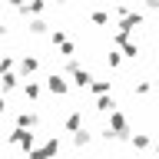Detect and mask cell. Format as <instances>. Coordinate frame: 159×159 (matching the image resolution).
Returning a JSON list of instances; mask_svg holds the SVG:
<instances>
[{"label": "cell", "instance_id": "27", "mask_svg": "<svg viewBox=\"0 0 159 159\" xmlns=\"http://www.w3.org/2000/svg\"><path fill=\"white\" fill-rule=\"evenodd\" d=\"M53 3H66V0H53Z\"/></svg>", "mask_w": 159, "mask_h": 159}, {"label": "cell", "instance_id": "21", "mask_svg": "<svg viewBox=\"0 0 159 159\" xmlns=\"http://www.w3.org/2000/svg\"><path fill=\"white\" fill-rule=\"evenodd\" d=\"M73 53H76V47H73V43H70V40H66V43H63V47H60V57H73Z\"/></svg>", "mask_w": 159, "mask_h": 159}, {"label": "cell", "instance_id": "23", "mask_svg": "<svg viewBox=\"0 0 159 159\" xmlns=\"http://www.w3.org/2000/svg\"><path fill=\"white\" fill-rule=\"evenodd\" d=\"M13 70V57H0V73H10Z\"/></svg>", "mask_w": 159, "mask_h": 159}, {"label": "cell", "instance_id": "24", "mask_svg": "<svg viewBox=\"0 0 159 159\" xmlns=\"http://www.w3.org/2000/svg\"><path fill=\"white\" fill-rule=\"evenodd\" d=\"M7 7H17V10H23V7H27V0H7Z\"/></svg>", "mask_w": 159, "mask_h": 159}, {"label": "cell", "instance_id": "30", "mask_svg": "<svg viewBox=\"0 0 159 159\" xmlns=\"http://www.w3.org/2000/svg\"><path fill=\"white\" fill-rule=\"evenodd\" d=\"M156 126H159V119H156Z\"/></svg>", "mask_w": 159, "mask_h": 159}, {"label": "cell", "instance_id": "15", "mask_svg": "<svg viewBox=\"0 0 159 159\" xmlns=\"http://www.w3.org/2000/svg\"><path fill=\"white\" fill-rule=\"evenodd\" d=\"M23 96H27V99H37V96H40V83H33V80L23 83Z\"/></svg>", "mask_w": 159, "mask_h": 159}, {"label": "cell", "instance_id": "26", "mask_svg": "<svg viewBox=\"0 0 159 159\" xmlns=\"http://www.w3.org/2000/svg\"><path fill=\"white\" fill-rule=\"evenodd\" d=\"M3 33H7V27H3V23H0V37H3Z\"/></svg>", "mask_w": 159, "mask_h": 159}, {"label": "cell", "instance_id": "17", "mask_svg": "<svg viewBox=\"0 0 159 159\" xmlns=\"http://www.w3.org/2000/svg\"><path fill=\"white\" fill-rule=\"evenodd\" d=\"M136 53H139V43H123V57H129V60H136Z\"/></svg>", "mask_w": 159, "mask_h": 159}, {"label": "cell", "instance_id": "5", "mask_svg": "<svg viewBox=\"0 0 159 159\" xmlns=\"http://www.w3.org/2000/svg\"><path fill=\"white\" fill-rule=\"evenodd\" d=\"M37 123H40V116L33 113V109H23V113L17 116V126H20V129H33Z\"/></svg>", "mask_w": 159, "mask_h": 159}, {"label": "cell", "instance_id": "4", "mask_svg": "<svg viewBox=\"0 0 159 159\" xmlns=\"http://www.w3.org/2000/svg\"><path fill=\"white\" fill-rule=\"evenodd\" d=\"M47 89L53 93V96H66V93H70V83H66V76L53 73V76H47Z\"/></svg>", "mask_w": 159, "mask_h": 159}, {"label": "cell", "instance_id": "19", "mask_svg": "<svg viewBox=\"0 0 159 159\" xmlns=\"http://www.w3.org/2000/svg\"><path fill=\"white\" fill-rule=\"evenodd\" d=\"M106 63H109V70H116L119 63H123V53H116V50H109V57H106Z\"/></svg>", "mask_w": 159, "mask_h": 159}, {"label": "cell", "instance_id": "28", "mask_svg": "<svg viewBox=\"0 0 159 159\" xmlns=\"http://www.w3.org/2000/svg\"><path fill=\"white\" fill-rule=\"evenodd\" d=\"M156 152H159V139H156Z\"/></svg>", "mask_w": 159, "mask_h": 159}, {"label": "cell", "instance_id": "6", "mask_svg": "<svg viewBox=\"0 0 159 159\" xmlns=\"http://www.w3.org/2000/svg\"><path fill=\"white\" fill-rule=\"evenodd\" d=\"M63 126H66L70 133H80V129H83V109H73V113L66 116V123H63Z\"/></svg>", "mask_w": 159, "mask_h": 159}, {"label": "cell", "instance_id": "2", "mask_svg": "<svg viewBox=\"0 0 159 159\" xmlns=\"http://www.w3.org/2000/svg\"><path fill=\"white\" fill-rule=\"evenodd\" d=\"M57 152H60V139H57V136H50L43 146H37L33 152H27V156H30V159H50V156H57Z\"/></svg>", "mask_w": 159, "mask_h": 159}, {"label": "cell", "instance_id": "25", "mask_svg": "<svg viewBox=\"0 0 159 159\" xmlns=\"http://www.w3.org/2000/svg\"><path fill=\"white\" fill-rule=\"evenodd\" d=\"M3 113H7V99L0 96V116H3Z\"/></svg>", "mask_w": 159, "mask_h": 159}, {"label": "cell", "instance_id": "11", "mask_svg": "<svg viewBox=\"0 0 159 159\" xmlns=\"http://www.w3.org/2000/svg\"><path fill=\"white\" fill-rule=\"evenodd\" d=\"M30 33H37V37H43V33H53V30L47 27V20H40V17H33V20H30Z\"/></svg>", "mask_w": 159, "mask_h": 159}, {"label": "cell", "instance_id": "7", "mask_svg": "<svg viewBox=\"0 0 159 159\" xmlns=\"http://www.w3.org/2000/svg\"><path fill=\"white\" fill-rule=\"evenodd\" d=\"M17 86H20L17 73H0V89H3V93H10V89H17Z\"/></svg>", "mask_w": 159, "mask_h": 159}, {"label": "cell", "instance_id": "20", "mask_svg": "<svg viewBox=\"0 0 159 159\" xmlns=\"http://www.w3.org/2000/svg\"><path fill=\"white\" fill-rule=\"evenodd\" d=\"M73 143H76V146H86V143H89V133H86V129L73 133Z\"/></svg>", "mask_w": 159, "mask_h": 159}, {"label": "cell", "instance_id": "3", "mask_svg": "<svg viewBox=\"0 0 159 159\" xmlns=\"http://www.w3.org/2000/svg\"><path fill=\"white\" fill-rule=\"evenodd\" d=\"M113 133H116V139H129V133H126V116L119 113V109H113L109 113V123H106Z\"/></svg>", "mask_w": 159, "mask_h": 159}, {"label": "cell", "instance_id": "29", "mask_svg": "<svg viewBox=\"0 0 159 159\" xmlns=\"http://www.w3.org/2000/svg\"><path fill=\"white\" fill-rule=\"evenodd\" d=\"M156 86H159V73H156Z\"/></svg>", "mask_w": 159, "mask_h": 159}, {"label": "cell", "instance_id": "16", "mask_svg": "<svg viewBox=\"0 0 159 159\" xmlns=\"http://www.w3.org/2000/svg\"><path fill=\"white\" fill-rule=\"evenodd\" d=\"M89 20H93L96 27H106V23H109V10H96V13H93Z\"/></svg>", "mask_w": 159, "mask_h": 159}, {"label": "cell", "instance_id": "18", "mask_svg": "<svg viewBox=\"0 0 159 159\" xmlns=\"http://www.w3.org/2000/svg\"><path fill=\"white\" fill-rule=\"evenodd\" d=\"M50 43H53V47H63V43H66V33H63V30H53V33H50Z\"/></svg>", "mask_w": 159, "mask_h": 159}, {"label": "cell", "instance_id": "9", "mask_svg": "<svg viewBox=\"0 0 159 159\" xmlns=\"http://www.w3.org/2000/svg\"><path fill=\"white\" fill-rule=\"evenodd\" d=\"M37 70H40V60L37 57H23V60H20V73H23V76L37 73Z\"/></svg>", "mask_w": 159, "mask_h": 159}, {"label": "cell", "instance_id": "13", "mask_svg": "<svg viewBox=\"0 0 159 159\" xmlns=\"http://www.w3.org/2000/svg\"><path fill=\"white\" fill-rule=\"evenodd\" d=\"M96 109H99V113H113V109H116V99L106 93V96H99V99H96Z\"/></svg>", "mask_w": 159, "mask_h": 159}, {"label": "cell", "instance_id": "12", "mask_svg": "<svg viewBox=\"0 0 159 159\" xmlns=\"http://www.w3.org/2000/svg\"><path fill=\"white\" fill-rule=\"evenodd\" d=\"M89 83H93V76H89V70H76V73H73V86H89Z\"/></svg>", "mask_w": 159, "mask_h": 159}, {"label": "cell", "instance_id": "8", "mask_svg": "<svg viewBox=\"0 0 159 159\" xmlns=\"http://www.w3.org/2000/svg\"><path fill=\"white\" fill-rule=\"evenodd\" d=\"M109 89H113L109 80H93V83H89V93H93V96H106Z\"/></svg>", "mask_w": 159, "mask_h": 159}, {"label": "cell", "instance_id": "1", "mask_svg": "<svg viewBox=\"0 0 159 159\" xmlns=\"http://www.w3.org/2000/svg\"><path fill=\"white\" fill-rule=\"evenodd\" d=\"M7 143H10V146H20L23 152H33V149H37V136H33L30 129H20V126L7 136Z\"/></svg>", "mask_w": 159, "mask_h": 159}, {"label": "cell", "instance_id": "10", "mask_svg": "<svg viewBox=\"0 0 159 159\" xmlns=\"http://www.w3.org/2000/svg\"><path fill=\"white\" fill-rule=\"evenodd\" d=\"M43 7H47V0H30V3L20 10V13H27V17H37V13H43Z\"/></svg>", "mask_w": 159, "mask_h": 159}, {"label": "cell", "instance_id": "14", "mask_svg": "<svg viewBox=\"0 0 159 159\" xmlns=\"http://www.w3.org/2000/svg\"><path fill=\"white\" fill-rule=\"evenodd\" d=\"M129 143H133V149H149V146H152V139H149L146 133H136V136H129Z\"/></svg>", "mask_w": 159, "mask_h": 159}, {"label": "cell", "instance_id": "22", "mask_svg": "<svg viewBox=\"0 0 159 159\" xmlns=\"http://www.w3.org/2000/svg\"><path fill=\"white\" fill-rule=\"evenodd\" d=\"M149 89H152V83H146V80H139V83H136V96H146Z\"/></svg>", "mask_w": 159, "mask_h": 159}]
</instances>
